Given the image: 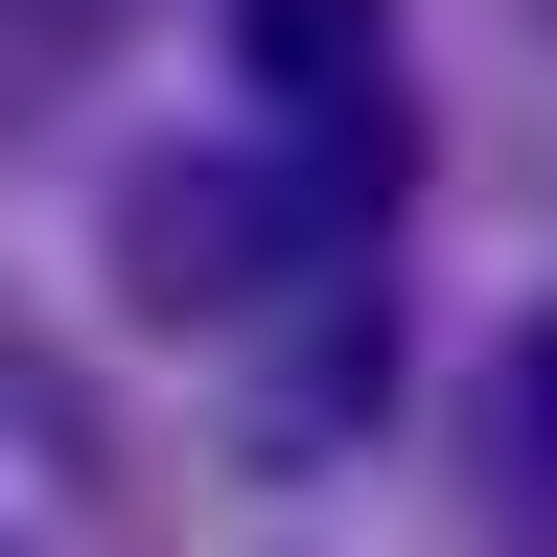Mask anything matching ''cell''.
<instances>
[{"label": "cell", "mask_w": 557, "mask_h": 557, "mask_svg": "<svg viewBox=\"0 0 557 557\" xmlns=\"http://www.w3.org/2000/svg\"><path fill=\"white\" fill-rule=\"evenodd\" d=\"M487 465H511V534L557 557V302H534L511 348H487Z\"/></svg>", "instance_id": "3"}, {"label": "cell", "mask_w": 557, "mask_h": 557, "mask_svg": "<svg viewBox=\"0 0 557 557\" xmlns=\"http://www.w3.org/2000/svg\"><path fill=\"white\" fill-rule=\"evenodd\" d=\"M70 24L116 47V0H0V94H47V70H70Z\"/></svg>", "instance_id": "4"}, {"label": "cell", "mask_w": 557, "mask_h": 557, "mask_svg": "<svg viewBox=\"0 0 557 557\" xmlns=\"http://www.w3.org/2000/svg\"><path fill=\"white\" fill-rule=\"evenodd\" d=\"M348 209H372V163H233V139H163V163H116V302L139 325H233L256 278H325Z\"/></svg>", "instance_id": "1"}, {"label": "cell", "mask_w": 557, "mask_h": 557, "mask_svg": "<svg viewBox=\"0 0 557 557\" xmlns=\"http://www.w3.org/2000/svg\"><path fill=\"white\" fill-rule=\"evenodd\" d=\"M233 47H256V94H278L302 163H372L395 186V24L372 0H233Z\"/></svg>", "instance_id": "2"}]
</instances>
